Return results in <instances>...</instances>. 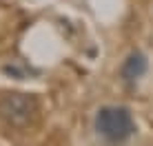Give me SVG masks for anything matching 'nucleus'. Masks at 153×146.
I'll list each match as a JSON object with an SVG mask.
<instances>
[{
    "mask_svg": "<svg viewBox=\"0 0 153 146\" xmlns=\"http://www.w3.org/2000/svg\"><path fill=\"white\" fill-rule=\"evenodd\" d=\"M93 128L104 142L118 146V144H124L135 133V122L126 106L109 104V106L98 108L96 117H93Z\"/></svg>",
    "mask_w": 153,
    "mask_h": 146,
    "instance_id": "1",
    "label": "nucleus"
},
{
    "mask_svg": "<svg viewBox=\"0 0 153 146\" xmlns=\"http://www.w3.org/2000/svg\"><path fill=\"white\" fill-rule=\"evenodd\" d=\"M38 115V102L31 93H4L0 95V119L7 126L27 128Z\"/></svg>",
    "mask_w": 153,
    "mask_h": 146,
    "instance_id": "2",
    "label": "nucleus"
},
{
    "mask_svg": "<svg viewBox=\"0 0 153 146\" xmlns=\"http://www.w3.org/2000/svg\"><path fill=\"white\" fill-rule=\"evenodd\" d=\"M149 69V62H146V55L142 51H131L124 58L122 66H120V77L124 82H138L142 75Z\"/></svg>",
    "mask_w": 153,
    "mask_h": 146,
    "instance_id": "3",
    "label": "nucleus"
}]
</instances>
